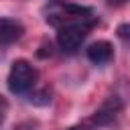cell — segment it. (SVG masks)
Returning <instances> with one entry per match:
<instances>
[{
    "label": "cell",
    "mask_w": 130,
    "mask_h": 130,
    "mask_svg": "<svg viewBox=\"0 0 130 130\" xmlns=\"http://www.w3.org/2000/svg\"><path fill=\"white\" fill-rule=\"evenodd\" d=\"M39 71L35 69V65L28 63L26 59H16L8 71V89L12 93H26L35 87Z\"/></svg>",
    "instance_id": "6da1fadb"
},
{
    "label": "cell",
    "mask_w": 130,
    "mask_h": 130,
    "mask_svg": "<svg viewBox=\"0 0 130 130\" xmlns=\"http://www.w3.org/2000/svg\"><path fill=\"white\" fill-rule=\"evenodd\" d=\"M89 26H91V22H85V20L69 22V24L59 26V30H57V45L63 51H67V53L77 51L81 47V43L85 41V37L89 32Z\"/></svg>",
    "instance_id": "7a4b0ae2"
},
{
    "label": "cell",
    "mask_w": 130,
    "mask_h": 130,
    "mask_svg": "<svg viewBox=\"0 0 130 130\" xmlns=\"http://www.w3.org/2000/svg\"><path fill=\"white\" fill-rule=\"evenodd\" d=\"M24 32L22 22L16 18H0V45H12L16 43Z\"/></svg>",
    "instance_id": "3957f363"
},
{
    "label": "cell",
    "mask_w": 130,
    "mask_h": 130,
    "mask_svg": "<svg viewBox=\"0 0 130 130\" xmlns=\"http://www.w3.org/2000/svg\"><path fill=\"white\" fill-rule=\"evenodd\" d=\"M85 55H87V59H89L91 63L102 65V63H108V61L112 59L114 47H112L110 41H95V43H91V45L85 49Z\"/></svg>",
    "instance_id": "277c9868"
},
{
    "label": "cell",
    "mask_w": 130,
    "mask_h": 130,
    "mask_svg": "<svg viewBox=\"0 0 130 130\" xmlns=\"http://www.w3.org/2000/svg\"><path fill=\"white\" fill-rule=\"evenodd\" d=\"M120 108H122V104H120V100L114 95V98H110V100H108V102L93 114L91 122H95V124H106V122H110V120L116 118V114H118Z\"/></svg>",
    "instance_id": "5b68a950"
},
{
    "label": "cell",
    "mask_w": 130,
    "mask_h": 130,
    "mask_svg": "<svg viewBox=\"0 0 130 130\" xmlns=\"http://www.w3.org/2000/svg\"><path fill=\"white\" fill-rule=\"evenodd\" d=\"M49 102H51V91L49 89H41V91L30 93V104H35V106H47Z\"/></svg>",
    "instance_id": "8992f818"
},
{
    "label": "cell",
    "mask_w": 130,
    "mask_h": 130,
    "mask_svg": "<svg viewBox=\"0 0 130 130\" xmlns=\"http://www.w3.org/2000/svg\"><path fill=\"white\" fill-rule=\"evenodd\" d=\"M116 32H118V37H120V39H124V41H130V22H124V24H120V26L116 28Z\"/></svg>",
    "instance_id": "52a82bcc"
},
{
    "label": "cell",
    "mask_w": 130,
    "mask_h": 130,
    "mask_svg": "<svg viewBox=\"0 0 130 130\" xmlns=\"http://www.w3.org/2000/svg\"><path fill=\"white\" fill-rule=\"evenodd\" d=\"M6 116H8V100L0 95V124L6 120Z\"/></svg>",
    "instance_id": "ba28073f"
},
{
    "label": "cell",
    "mask_w": 130,
    "mask_h": 130,
    "mask_svg": "<svg viewBox=\"0 0 130 130\" xmlns=\"http://www.w3.org/2000/svg\"><path fill=\"white\" fill-rule=\"evenodd\" d=\"M110 4H126V2H130V0H108Z\"/></svg>",
    "instance_id": "9c48e42d"
}]
</instances>
